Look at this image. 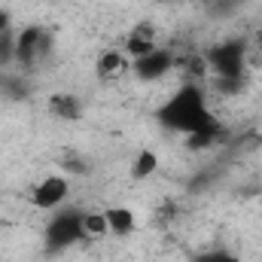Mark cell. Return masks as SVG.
I'll return each instance as SVG.
<instances>
[{
	"mask_svg": "<svg viewBox=\"0 0 262 262\" xmlns=\"http://www.w3.org/2000/svg\"><path fill=\"white\" fill-rule=\"evenodd\" d=\"M82 235L89 238H107V213L104 210H82Z\"/></svg>",
	"mask_w": 262,
	"mask_h": 262,
	"instance_id": "obj_8",
	"label": "cell"
},
{
	"mask_svg": "<svg viewBox=\"0 0 262 262\" xmlns=\"http://www.w3.org/2000/svg\"><path fill=\"white\" fill-rule=\"evenodd\" d=\"M128 64L131 61L122 49H107V52L98 55L95 73H98V79H116V76H122V73L128 70Z\"/></svg>",
	"mask_w": 262,
	"mask_h": 262,
	"instance_id": "obj_6",
	"label": "cell"
},
{
	"mask_svg": "<svg viewBox=\"0 0 262 262\" xmlns=\"http://www.w3.org/2000/svg\"><path fill=\"white\" fill-rule=\"evenodd\" d=\"M70 198V180L64 174H49L31 189V204L37 210H58Z\"/></svg>",
	"mask_w": 262,
	"mask_h": 262,
	"instance_id": "obj_4",
	"label": "cell"
},
{
	"mask_svg": "<svg viewBox=\"0 0 262 262\" xmlns=\"http://www.w3.org/2000/svg\"><path fill=\"white\" fill-rule=\"evenodd\" d=\"M195 262H241V259L232 256V253H204V256H198Z\"/></svg>",
	"mask_w": 262,
	"mask_h": 262,
	"instance_id": "obj_10",
	"label": "cell"
},
{
	"mask_svg": "<svg viewBox=\"0 0 262 262\" xmlns=\"http://www.w3.org/2000/svg\"><path fill=\"white\" fill-rule=\"evenodd\" d=\"M171 67H174L171 52L156 46L152 52H146V55H140V58H131L128 70L137 76V79H143V82H156V79L168 76V73H171Z\"/></svg>",
	"mask_w": 262,
	"mask_h": 262,
	"instance_id": "obj_5",
	"label": "cell"
},
{
	"mask_svg": "<svg viewBox=\"0 0 262 262\" xmlns=\"http://www.w3.org/2000/svg\"><path fill=\"white\" fill-rule=\"evenodd\" d=\"M210 67L216 70L220 82H238L244 67H247V43L244 40H232V43H223L210 52Z\"/></svg>",
	"mask_w": 262,
	"mask_h": 262,
	"instance_id": "obj_3",
	"label": "cell"
},
{
	"mask_svg": "<svg viewBox=\"0 0 262 262\" xmlns=\"http://www.w3.org/2000/svg\"><path fill=\"white\" fill-rule=\"evenodd\" d=\"M104 213H107V232L110 235L125 238L137 229V216L131 213V207H107Z\"/></svg>",
	"mask_w": 262,
	"mask_h": 262,
	"instance_id": "obj_7",
	"label": "cell"
},
{
	"mask_svg": "<svg viewBox=\"0 0 262 262\" xmlns=\"http://www.w3.org/2000/svg\"><path fill=\"white\" fill-rule=\"evenodd\" d=\"M156 165H159L156 152H140L137 162H134V177H137V180H146V177L156 171Z\"/></svg>",
	"mask_w": 262,
	"mask_h": 262,
	"instance_id": "obj_9",
	"label": "cell"
},
{
	"mask_svg": "<svg viewBox=\"0 0 262 262\" xmlns=\"http://www.w3.org/2000/svg\"><path fill=\"white\" fill-rule=\"evenodd\" d=\"M46 241L55 250H64V247H73V244L85 241V235H82V210L58 207L55 216L46 226Z\"/></svg>",
	"mask_w": 262,
	"mask_h": 262,
	"instance_id": "obj_2",
	"label": "cell"
},
{
	"mask_svg": "<svg viewBox=\"0 0 262 262\" xmlns=\"http://www.w3.org/2000/svg\"><path fill=\"white\" fill-rule=\"evenodd\" d=\"M6 31H12V28H9V12H0V37H3Z\"/></svg>",
	"mask_w": 262,
	"mask_h": 262,
	"instance_id": "obj_11",
	"label": "cell"
},
{
	"mask_svg": "<svg viewBox=\"0 0 262 262\" xmlns=\"http://www.w3.org/2000/svg\"><path fill=\"white\" fill-rule=\"evenodd\" d=\"M156 119L165 125L168 131H180L186 134L192 143H207L216 131L220 122L207 107V98L198 85H180L159 110Z\"/></svg>",
	"mask_w": 262,
	"mask_h": 262,
	"instance_id": "obj_1",
	"label": "cell"
}]
</instances>
